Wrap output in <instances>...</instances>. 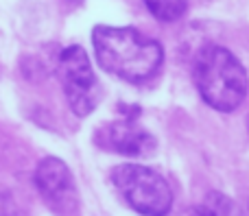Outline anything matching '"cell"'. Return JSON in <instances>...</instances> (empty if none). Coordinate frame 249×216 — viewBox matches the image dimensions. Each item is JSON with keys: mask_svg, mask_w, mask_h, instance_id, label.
I'll return each mask as SVG.
<instances>
[{"mask_svg": "<svg viewBox=\"0 0 249 216\" xmlns=\"http://www.w3.org/2000/svg\"><path fill=\"white\" fill-rule=\"evenodd\" d=\"M92 46L101 68L127 83L153 79L164 61V48L158 39L131 26H94Z\"/></svg>", "mask_w": 249, "mask_h": 216, "instance_id": "1", "label": "cell"}, {"mask_svg": "<svg viewBox=\"0 0 249 216\" xmlns=\"http://www.w3.org/2000/svg\"><path fill=\"white\" fill-rule=\"evenodd\" d=\"M193 79L201 99L216 112H234L247 96L249 79L243 64L228 48L208 44L197 52Z\"/></svg>", "mask_w": 249, "mask_h": 216, "instance_id": "2", "label": "cell"}, {"mask_svg": "<svg viewBox=\"0 0 249 216\" xmlns=\"http://www.w3.org/2000/svg\"><path fill=\"white\" fill-rule=\"evenodd\" d=\"M112 186L131 210L142 216H166L173 190L160 173L144 164H121L112 170Z\"/></svg>", "mask_w": 249, "mask_h": 216, "instance_id": "3", "label": "cell"}, {"mask_svg": "<svg viewBox=\"0 0 249 216\" xmlns=\"http://www.w3.org/2000/svg\"><path fill=\"white\" fill-rule=\"evenodd\" d=\"M57 77L74 116L86 118L103 100V87L92 70L86 48L68 46L57 57Z\"/></svg>", "mask_w": 249, "mask_h": 216, "instance_id": "4", "label": "cell"}, {"mask_svg": "<svg viewBox=\"0 0 249 216\" xmlns=\"http://www.w3.org/2000/svg\"><path fill=\"white\" fill-rule=\"evenodd\" d=\"M35 186L44 203L57 216H74L79 210V192L70 168L59 157H44L35 168Z\"/></svg>", "mask_w": 249, "mask_h": 216, "instance_id": "5", "label": "cell"}, {"mask_svg": "<svg viewBox=\"0 0 249 216\" xmlns=\"http://www.w3.org/2000/svg\"><path fill=\"white\" fill-rule=\"evenodd\" d=\"M101 144L109 151L121 153V155L127 157H149L158 149V140L142 125H138L136 118L131 116L109 122L101 131Z\"/></svg>", "mask_w": 249, "mask_h": 216, "instance_id": "6", "label": "cell"}, {"mask_svg": "<svg viewBox=\"0 0 249 216\" xmlns=\"http://www.w3.org/2000/svg\"><path fill=\"white\" fill-rule=\"evenodd\" d=\"M151 13L162 22H175L188 9V0H142Z\"/></svg>", "mask_w": 249, "mask_h": 216, "instance_id": "7", "label": "cell"}, {"mask_svg": "<svg viewBox=\"0 0 249 216\" xmlns=\"http://www.w3.org/2000/svg\"><path fill=\"white\" fill-rule=\"evenodd\" d=\"M0 216H24L16 197L11 195V190H7L2 186H0Z\"/></svg>", "mask_w": 249, "mask_h": 216, "instance_id": "8", "label": "cell"}, {"mask_svg": "<svg viewBox=\"0 0 249 216\" xmlns=\"http://www.w3.org/2000/svg\"><path fill=\"white\" fill-rule=\"evenodd\" d=\"M190 216H223V210L214 205H201V208H195Z\"/></svg>", "mask_w": 249, "mask_h": 216, "instance_id": "9", "label": "cell"}, {"mask_svg": "<svg viewBox=\"0 0 249 216\" xmlns=\"http://www.w3.org/2000/svg\"><path fill=\"white\" fill-rule=\"evenodd\" d=\"M72 2H81V0H72Z\"/></svg>", "mask_w": 249, "mask_h": 216, "instance_id": "10", "label": "cell"}]
</instances>
